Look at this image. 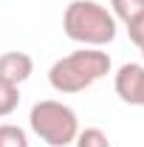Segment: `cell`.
Listing matches in <instances>:
<instances>
[{"label": "cell", "instance_id": "1", "mask_svg": "<svg viewBox=\"0 0 144 147\" xmlns=\"http://www.w3.org/2000/svg\"><path fill=\"white\" fill-rule=\"evenodd\" d=\"M113 62L110 54L102 48H79L71 54L59 57L48 68V85L57 93H82L90 85H96L102 76H108Z\"/></svg>", "mask_w": 144, "mask_h": 147}, {"label": "cell", "instance_id": "10", "mask_svg": "<svg viewBox=\"0 0 144 147\" xmlns=\"http://www.w3.org/2000/svg\"><path fill=\"white\" fill-rule=\"evenodd\" d=\"M127 34L136 48H144V14H139L133 23H127Z\"/></svg>", "mask_w": 144, "mask_h": 147}, {"label": "cell", "instance_id": "5", "mask_svg": "<svg viewBox=\"0 0 144 147\" xmlns=\"http://www.w3.org/2000/svg\"><path fill=\"white\" fill-rule=\"evenodd\" d=\"M31 74H34L31 54H26V51H6V54H0V79H6L11 85H23Z\"/></svg>", "mask_w": 144, "mask_h": 147}, {"label": "cell", "instance_id": "7", "mask_svg": "<svg viewBox=\"0 0 144 147\" xmlns=\"http://www.w3.org/2000/svg\"><path fill=\"white\" fill-rule=\"evenodd\" d=\"M20 105V85H11L6 79H0V119L11 116Z\"/></svg>", "mask_w": 144, "mask_h": 147}, {"label": "cell", "instance_id": "4", "mask_svg": "<svg viewBox=\"0 0 144 147\" xmlns=\"http://www.w3.org/2000/svg\"><path fill=\"white\" fill-rule=\"evenodd\" d=\"M113 91L124 105L144 108V65L141 62H124L113 76Z\"/></svg>", "mask_w": 144, "mask_h": 147}, {"label": "cell", "instance_id": "6", "mask_svg": "<svg viewBox=\"0 0 144 147\" xmlns=\"http://www.w3.org/2000/svg\"><path fill=\"white\" fill-rule=\"evenodd\" d=\"M110 14L127 26L139 14H144V0H110Z\"/></svg>", "mask_w": 144, "mask_h": 147}, {"label": "cell", "instance_id": "9", "mask_svg": "<svg viewBox=\"0 0 144 147\" xmlns=\"http://www.w3.org/2000/svg\"><path fill=\"white\" fill-rule=\"evenodd\" d=\"M76 147H113L108 139V133L102 127H85L76 133V142H73Z\"/></svg>", "mask_w": 144, "mask_h": 147}, {"label": "cell", "instance_id": "8", "mask_svg": "<svg viewBox=\"0 0 144 147\" xmlns=\"http://www.w3.org/2000/svg\"><path fill=\"white\" fill-rule=\"evenodd\" d=\"M0 147H28V133L20 125H0Z\"/></svg>", "mask_w": 144, "mask_h": 147}, {"label": "cell", "instance_id": "11", "mask_svg": "<svg viewBox=\"0 0 144 147\" xmlns=\"http://www.w3.org/2000/svg\"><path fill=\"white\" fill-rule=\"evenodd\" d=\"M139 51H141V59H144V48H139Z\"/></svg>", "mask_w": 144, "mask_h": 147}, {"label": "cell", "instance_id": "2", "mask_svg": "<svg viewBox=\"0 0 144 147\" xmlns=\"http://www.w3.org/2000/svg\"><path fill=\"white\" fill-rule=\"evenodd\" d=\"M62 28L65 37L73 42L85 48H102L116 40L119 23L110 14V9H105L96 0H71L62 14Z\"/></svg>", "mask_w": 144, "mask_h": 147}, {"label": "cell", "instance_id": "3", "mask_svg": "<svg viewBox=\"0 0 144 147\" xmlns=\"http://www.w3.org/2000/svg\"><path fill=\"white\" fill-rule=\"evenodd\" d=\"M28 127L34 136H40L48 147H71L79 133L76 110L57 99H40L31 105Z\"/></svg>", "mask_w": 144, "mask_h": 147}]
</instances>
